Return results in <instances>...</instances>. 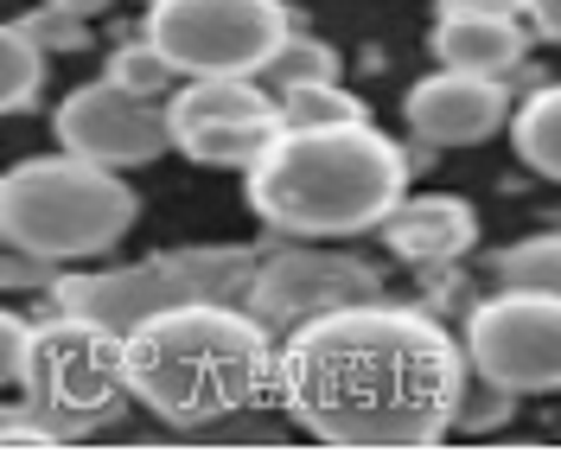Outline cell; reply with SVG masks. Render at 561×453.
<instances>
[{
	"label": "cell",
	"mask_w": 561,
	"mask_h": 453,
	"mask_svg": "<svg viewBox=\"0 0 561 453\" xmlns=\"http://www.w3.org/2000/svg\"><path fill=\"white\" fill-rule=\"evenodd\" d=\"M466 346L427 307L357 301L319 314L280 346V409L345 453H409L454 434Z\"/></svg>",
	"instance_id": "cell-1"
},
{
	"label": "cell",
	"mask_w": 561,
	"mask_h": 453,
	"mask_svg": "<svg viewBox=\"0 0 561 453\" xmlns=\"http://www.w3.org/2000/svg\"><path fill=\"white\" fill-rule=\"evenodd\" d=\"M128 384L167 428H217L280 403L275 326L243 301H192L128 332Z\"/></svg>",
	"instance_id": "cell-2"
},
{
	"label": "cell",
	"mask_w": 561,
	"mask_h": 453,
	"mask_svg": "<svg viewBox=\"0 0 561 453\" xmlns=\"http://www.w3.org/2000/svg\"><path fill=\"white\" fill-rule=\"evenodd\" d=\"M243 199L275 237H364L383 230V217L409 199V147L370 128V115L332 128H280L243 173Z\"/></svg>",
	"instance_id": "cell-3"
},
{
	"label": "cell",
	"mask_w": 561,
	"mask_h": 453,
	"mask_svg": "<svg viewBox=\"0 0 561 453\" xmlns=\"http://www.w3.org/2000/svg\"><path fill=\"white\" fill-rule=\"evenodd\" d=\"M135 403L128 384V332H115L103 319L83 314H45L33 339V371L26 389L7 403V448H65L77 434L122 421V409Z\"/></svg>",
	"instance_id": "cell-4"
},
{
	"label": "cell",
	"mask_w": 561,
	"mask_h": 453,
	"mask_svg": "<svg viewBox=\"0 0 561 453\" xmlns=\"http://www.w3.org/2000/svg\"><path fill=\"white\" fill-rule=\"evenodd\" d=\"M135 185L83 154H33L0 179V237L51 262H96L135 230Z\"/></svg>",
	"instance_id": "cell-5"
},
{
	"label": "cell",
	"mask_w": 561,
	"mask_h": 453,
	"mask_svg": "<svg viewBox=\"0 0 561 453\" xmlns=\"http://www.w3.org/2000/svg\"><path fill=\"white\" fill-rule=\"evenodd\" d=\"M262 249L243 244H185V249H153L122 269H77L58 275L51 301L65 314L103 319L115 332H135L140 319L167 314V307H192V301H243L255 281Z\"/></svg>",
	"instance_id": "cell-6"
},
{
	"label": "cell",
	"mask_w": 561,
	"mask_h": 453,
	"mask_svg": "<svg viewBox=\"0 0 561 453\" xmlns=\"http://www.w3.org/2000/svg\"><path fill=\"white\" fill-rule=\"evenodd\" d=\"M179 77H262L287 33L294 7L287 0H153L147 26Z\"/></svg>",
	"instance_id": "cell-7"
},
{
	"label": "cell",
	"mask_w": 561,
	"mask_h": 453,
	"mask_svg": "<svg viewBox=\"0 0 561 453\" xmlns=\"http://www.w3.org/2000/svg\"><path fill=\"white\" fill-rule=\"evenodd\" d=\"M459 346L472 371L497 377L517 396H556L561 389V294L536 287H497L466 314Z\"/></svg>",
	"instance_id": "cell-8"
},
{
	"label": "cell",
	"mask_w": 561,
	"mask_h": 453,
	"mask_svg": "<svg viewBox=\"0 0 561 453\" xmlns=\"http://www.w3.org/2000/svg\"><path fill=\"white\" fill-rule=\"evenodd\" d=\"M280 128V97L255 77H185V90H173V147L192 167L249 173Z\"/></svg>",
	"instance_id": "cell-9"
},
{
	"label": "cell",
	"mask_w": 561,
	"mask_h": 453,
	"mask_svg": "<svg viewBox=\"0 0 561 453\" xmlns=\"http://www.w3.org/2000/svg\"><path fill=\"white\" fill-rule=\"evenodd\" d=\"M377 294H383V275H377L364 256L307 244V237H287V249H268V256L255 262V281H249L243 307L262 314L275 332H294V326H307V319L357 307V301H377Z\"/></svg>",
	"instance_id": "cell-10"
},
{
	"label": "cell",
	"mask_w": 561,
	"mask_h": 453,
	"mask_svg": "<svg viewBox=\"0 0 561 453\" xmlns=\"http://www.w3.org/2000/svg\"><path fill=\"white\" fill-rule=\"evenodd\" d=\"M51 135H58V147L96 160V167H115V173L153 167L173 147V103L135 97L115 77H96L51 109Z\"/></svg>",
	"instance_id": "cell-11"
},
{
	"label": "cell",
	"mask_w": 561,
	"mask_h": 453,
	"mask_svg": "<svg viewBox=\"0 0 561 453\" xmlns=\"http://www.w3.org/2000/svg\"><path fill=\"white\" fill-rule=\"evenodd\" d=\"M511 77H479V70H427L402 97V122L421 147H479L497 128H511Z\"/></svg>",
	"instance_id": "cell-12"
},
{
	"label": "cell",
	"mask_w": 561,
	"mask_h": 453,
	"mask_svg": "<svg viewBox=\"0 0 561 453\" xmlns=\"http://www.w3.org/2000/svg\"><path fill=\"white\" fill-rule=\"evenodd\" d=\"M377 237H383L389 256H402L415 269H454L479 244V211L454 192H421V199H402L389 211Z\"/></svg>",
	"instance_id": "cell-13"
},
{
	"label": "cell",
	"mask_w": 561,
	"mask_h": 453,
	"mask_svg": "<svg viewBox=\"0 0 561 453\" xmlns=\"http://www.w3.org/2000/svg\"><path fill=\"white\" fill-rule=\"evenodd\" d=\"M529 20L524 13H440L427 52L447 70H479V77H517L529 58Z\"/></svg>",
	"instance_id": "cell-14"
},
{
	"label": "cell",
	"mask_w": 561,
	"mask_h": 453,
	"mask_svg": "<svg viewBox=\"0 0 561 453\" xmlns=\"http://www.w3.org/2000/svg\"><path fill=\"white\" fill-rule=\"evenodd\" d=\"M511 147H517V160H524L529 173L561 185V83H542V90H529L524 103H517Z\"/></svg>",
	"instance_id": "cell-15"
},
{
	"label": "cell",
	"mask_w": 561,
	"mask_h": 453,
	"mask_svg": "<svg viewBox=\"0 0 561 453\" xmlns=\"http://www.w3.org/2000/svg\"><path fill=\"white\" fill-rule=\"evenodd\" d=\"M262 77H268L275 97H287V90H307V83H339V77H345V58L313 33H287V45L268 58Z\"/></svg>",
	"instance_id": "cell-16"
},
{
	"label": "cell",
	"mask_w": 561,
	"mask_h": 453,
	"mask_svg": "<svg viewBox=\"0 0 561 453\" xmlns=\"http://www.w3.org/2000/svg\"><path fill=\"white\" fill-rule=\"evenodd\" d=\"M497 287H536V294H561V230H536L524 244L497 249Z\"/></svg>",
	"instance_id": "cell-17"
},
{
	"label": "cell",
	"mask_w": 561,
	"mask_h": 453,
	"mask_svg": "<svg viewBox=\"0 0 561 453\" xmlns=\"http://www.w3.org/2000/svg\"><path fill=\"white\" fill-rule=\"evenodd\" d=\"M45 45L38 38H26L20 26H7L0 33V109L13 115V109H33L38 90H45Z\"/></svg>",
	"instance_id": "cell-18"
},
{
	"label": "cell",
	"mask_w": 561,
	"mask_h": 453,
	"mask_svg": "<svg viewBox=\"0 0 561 453\" xmlns=\"http://www.w3.org/2000/svg\"><path fill=\"white\" fill-rule=\"evenodd\" d=\"M103 77H115V83H122V90H135V97H167V90H173V77H179V65L147 33H140V38H128V45H115V52H108Z\"/></svg>",
	"instance_id": "cell-19"
},
{
	"label": "cell",
	"mask_w": 561,
	"mask_h": 453,
	"mask_svg": "<svg viewBox=\"0 0 561 453\" xmlns=\"http://www.w3.org/2000/svg\"><path fill=\"white\" fill-rule=\"evenodd\" d=\"M517 403H524L517 389H504L497 377H485V371H472V364H466L454 428H466V434H491V428H504V421L517 416Z\"/></svg>",
	"instance_id": "cell-20"
},
{
	"label": "cell",
	"mask_w": 561,
	"mask_h": 453,
	"mask_svg": "<svg viewBox=\"0 0 561 453\" xmlns=\"http://www.w3.org/2000/svg\"><path fill=\"white\" fill-rule=\"evenodd\" d=\"M280 122L287 128H332V122H364V103L351 97L345 83H307L280 97Z\"/></svg>",
	"instance_id": "cell-21"
},
{
	"label": "cell",
	"mask_w": 561,
	"mask_h": 453,
	"mask_svg": "<svg viewBox=\"0 0 561 453\" xmlns=\"http://www.w3.org/2000/svg\"><path fill=\"white\" fill-rule=\"evenodd\" d=\"M13 26H20L26 38H38L45 52H83V45H90V20H83V13H65L58 0H45V7H33V13H20Z\"/></svg>",
	"instance_id": "cell-22"
},
{
	"label": "cell",
	"mask_w": 561,
	"mask_h": 453,
	"mask_svg": "<svg viewBox=\"0 0 561 453\" xmlns=\"http://www.w3.org/2000/svg\"><path fill=\"white\" fill-rule=\"evenodd\" d=\"M33 339H38L33 314H7L0 319V377H7L13 396L26 389V371H33Z\"/></svg>",
	"instance_id": "cell-23"
},
{
	"label": "cell",
	"mask_w": 561,
	"mask_h": 453,
	"mask_svg": "<svg viewBox=\"0 0 561 453\" xmlns=\"http://www.w3.org/2000/svg\"><path fill=\"white\" fill-rule=\"evenodd\" d=\"M524 20L536 38H549V45H561V0H524Z\"/></svg>",
	"instance_id": "cell-24"
},
{
	"label": "cell",
	"mask_w": 561,
	"mask_h": 453,
	"mask_svg": "<svg viewBox=\"0 0 561 453\" xmlns=\"http://www.w3.org/2000/svg\"><path fill=\"white\" fill-rule=\"evenodd\" d=\"M440 13H524V0H440Z\"/></svg>",
	"instance_id": "cell-25"
},
{
	"label": "cell",
	"mask_w": 561,
	"mask_h": 453,
	"mask_svg": "<svg viewBox=\"0 0 561 453\" xmlns=\"http://www.w3.org/2000/svg\"><path fill=\"white\" fill-rule=\"evenodd\" d=\"M58 7H65V13H83V20H96L108 0H58Z\"/></svg>",
	"instance_id": "cell-26"
},
{
	"label": "cell",
	"mask_w": 561,
	"mask_h": 453,
	"mask_svg": "<svg viewBox=\"0 0 561 453\" xmlns=\"http://www.w3.org/2000/svg\"><path fill=\"white\" fill-rule=\"evenodd\" d=\"M147 7H153V0H147Z\"/></svg>",
	"instance_id": "cell-27"
}]
</instances>
